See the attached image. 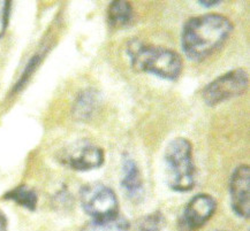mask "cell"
I'll return each instance as SVG.
<instances>
[{
  "instance_id": "obj_10",
  "label": "cell",
  "mask_w": 250,
  "mask_h": 231,
  "mask_svg": "<svg viewBox=\"0 0 250 231\" xmlns=\"http://www.w3.org/2000/svg\"><path fill=\"white\" fill-rule=\"evenodd\" d=\"M101 105V96L94 89L80 92L73 106V115L80 122L91 120Z\"/></svg>"
},
{
  "instance_id": "obj_7",
  "label": "cell",
  "mask_w": 250,
  "mask_h": 231,
  "mask_svg": "<svg viewBox=\"0 0 250 231\" xmlns=\"http://www.w3.org/2000/svg\"><path fill=\"white\" fill-rule=\"evenodd\" d=\"M217 210V201L207 193L196 194L185 207L180 219L179 229L181 231H196L205 226Z\"/></svg>"
},
{
  "instance_id": "obj_16",
  "label": "cell",
  "mask_w": 250,
  "mask_h": 231,
  "mask_svg": "<svg viewBox=\"0 0 250 231\" xmlns=\"http://www.w3.org/2000/svg\"><path fill=\"white\" fill-rule=\"evenodd\" d=\"M11 1L0 0V38L4 36L6 29H7L9 15H11Z\"/></svg>"
},
{
  "instance_id": "obj_11",
  "label": "cell",
  "mask_w": 250,
  "mask_h": 231,
  "mask_svg": "<svg viewBox=\"0 0 250 231\" xmlns=\"http://www.w3.org/2000/svg\"><path fill=\"white\" fill-rule=\"evenodd\" d=\"M134 19V9L128 1L117 0L107 7V22L110 27L120 29L127 27Z\"/></svg>"
},
{
  "instance_id": "obj_17",
  "label": "cell",
  "mask_w": 250,
  "mask_h": 231,
  "mask_svg": "<svg viewBox=\"0 0 250 231\" xmlns=\"http://www.w3.org/2000/svg\"><path fill=\"white\" fill-rule=\"evenodd\" d=\"M198 4L203 6L205 8H211V7H214V6L219 5L220 1H218V0H210V1H208V0H201V1H198Z\"/></svg>"
},
{
  "instance_id": "obj_18",
  "label": "cell",
  "mask_w": 250,
  "mask_h": 231,
  "mask_svg": "<svg viewBox=\"0 0 250 231\" xmlns=\"http://www.w3.org/2000/svg\"><path fill=\"white\" fill-rule=\"evenodd\" d=\"M0 231H7V219L1 212H0Z\"/></svg>"
},
{
  "instance_id": "obj_5",
  "label": "cell",
  "mask_w": 250,
  "mask_h": 231,
  "mask_svg": "<svg viewBox=\"0 0 250 231\" xmlns=\"http://www.w3.org/2000/svg\"><path fill=\"white\" fill-rule=\"evenodd\" d=\"M249 85V76L245 69L229 70L212 82L202 91V98L208 106H217L229 99L242 96Z\"/></svg>"
},
{
  "instance_id": "obj_4",
  "label": "cell",
  "mask_w": 250,
  "mask_h": 231,
  "mask_svg": "<svg viewBox=\"0 0 250 231\" xmlns=\"http://www.w3.org/2000/svg\"><path fill=\"white\" fill-rule=\"evenodd\" d=\"M83 211L94 220H108L119 215V201L115 192L102 183L86 184L80 192Z\"/></svg>"
},
{
  "instance_id": "obj_14",
  "label": "cell",
  "mask_w": 250,
  "mask_h": 231,
  "mask_svg": "<svg viewBox=\"0 0 250 231\" xmlns=\"http://www.w3.org/2000/svg\"><path fill=\"white\" fill-rule=\"evenodd\" d=\"M166 220L160 211L150 213L137 223V231H162L165 227Z\"/></svg>"
},
{
  "instance_id": "obj_19",
  "label": "cell",
  "mask_w": 250,
  "mask_h": 231,
  "mask_svg": "<svg viewBox=\"0 0 250 231\" xmlns=\"http://www.w3.org/2000/svg\"><path fill=\"white\" fill-rule=\"evenodd\" d=\"M218 231H223V230H218Z\"/></svg>"
},
{
  "instance_id": "obj_1",
  "label": "cell",
  "mask_w": 250,
  "mask_h": 231,
  "mask_svg": "<svg viewBox=\"0 0 250 231\" xmlns=\"http://www.w3.org/2000/svg\"><path fill=\"white\" fill-rule=\"evenodd\" d=\"M233 33L229 18L217 13L190 18L181 33V47L189 60L203 61L219 50Z\"/></svg>"
},
{
  "instance_id": "obj_12",
  "label": "cell",
  "mask_w": 250,
  "mask_h": 231,
  "mask_svg": "<svg viewBox=\"0 0 250 231\" xmlns=\"http://www.w3.org/2000/svg\"><path fill=\"white\" fill-rule=\"evenodd\" d=\"M4 199L6 200L14 201L19 206H22L27 210L34 212L37 207L38 197L34 189L27 187V185H19L13 190L5 193Z\"/></svg>"
},
{
  "instance_id": "obj_13",
  "label": "cell",
  "mask_w": 250,
  "mask_h": 231,
  "mask_svg": "<svg viewBox=\"0 0 250 231\" xmlns=\"http://www.w3.org/2000/svg\"><path fill=\"white\" fill-rule=\"evenodd\" d=\"M129 222L121 215L108 220H92L91 222L83 226L80 231H128Z\"/></svg>"
},
{
  "instance_id": "obj_15",
  "label": "cell",
  "mask_w": 250,
  "mask_h": 231,
  "mask_svg": "<svg viewBox=\"0 0 250 231\" xmlns=\"http://www.w3.org/2000/svg\"><path fill=\"white\" fill-rule=\"evenodd\" d=\"M43 56H44V53H36L30 60L28 61V63L24 67L23 72H22V74H21L20 78H19L17 84L14 85V88H13V92H19L25 84H27V82L30 79L31 75L36 72L37 67L40 66L41 61H42V59H43Z\"/></svg>"
},
{
  "instance_id": "obj_2",
  "label": "cell",
  "mask_w": 250,
  "mask_h": 231,
  "mask_svg": "<svg viewBox=\"0 0 250 231\" xmlns=\"http://www.w3.org/2000/svg\"><path fill=\"white\" fill-rule=\"evenodd\" d=\"M126 52L131 68L136 72L151 74L167 81H176L181 76L184 61L175 51L131 39Z\"/></svg>"
},
{
  "instance_id": "obj_3",
  "label": "cell",
  "mask_w": 250,
  "mask_h": 231,
  "mask_svg": "<svg viewBox=\"0 0 250 231\" xmlns=\"http://www.w3.org/2000/svg\"><path fill=\"white\" fill-rule=\"evenodd\" d=\"M164 161L168 187L175 192L193 190L196 183V168L193 146L186 138H175L165 150Z\"/></svg>"
},
{
  "instance_id": "obj_9",
  "label": "cell",
  "mask_w": 250,
  "mask_h": 231,
  "mask_svg": "<svg viewBox=\"0 0 250 231\" xmlns=\"http://www.w3.org/2000/svg\"><path fill=\"white\" fill-rule=\"evenodd\" d=\"M121 187L126 192L127 197L133 203H140L144 195L143 181L141 178V173L137 163L129 154H124L123 156V178Z\"/></svg>"
},
{
  "instance_id": "obj_6",
  "label": "cell",
  "mask_w": 250,
  "mask_h": 231,
  "mask_svg": "<svg viewBox=\"0 0 250 231\" xmlns=\"http://www.w3.org/2000/svg\"><path fill=\"white\" fill-rule=\"evenodd\" d=\"M59 161L63 166L79 172L92 171L104 165V151L99 146L85 142H79L59 153Z\"/></svg>"
},
{
  "instance_id": "obj_8",
  "label": "cell",
  "mask_w": 250,
  "mask_h": 231,
  "mask_svg": "<svg viewBox=\"0 0 250 231\" xmlns=\"http://www.w3.org/2000/svg\"><path fill=\"white\" fill-rule=\"evenodd\" d=\"M229 195L234 213L241 219H249L250 168L248 165L239 166L233 172L229 181Z\"/></svg>"
}]
</instances>
